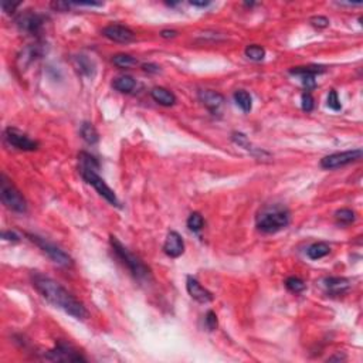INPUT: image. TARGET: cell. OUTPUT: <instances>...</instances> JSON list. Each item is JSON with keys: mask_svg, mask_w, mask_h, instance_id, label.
<instances>
[{"mask_svg": "<svg viewBox=\"0 0 363 363\" xmlns=\"http://www.w3.org/2000/svg\"><path fill=\"white\" fill-rule=\"evenodd\" d=\"M31 283L44 300L62 309L64 312L77 319H85L88 316L87 308L57 281L51 280L40 272H34L31 274Z\"/></svg>", "mask_w": 363, "mask_h": 363, "instance_id": "cell-1", "label": "cell"}, {"mask_svg": "<svg viewBox=\"0 0 363 363\" xmlns=\"http://www.w3.org/2000/svg\"><path fill=\"white\" fill-rule=\"evenodd\" d=\"M291 222V214L281 204H270L257 216V229L262 233H277Z\"/></svg>", "mask_w": 363, "mask_h": 363, "instance_id": "cell-2", "label": "cell"}, {"mask_svg": "<svg viewBox=\"0 0 363 363\" xmlns=\"http://www.w3.org/2000/svg\"><path fill=\"white\" fill-rule=\"evenodd\" d=\"M110 242H111V245L112 248H114V251L115 254L118 255V258L121 260L128 268H129V271L132 272V275L136 278V280H139V281H143V280H148L149 277H151V270L143 264V262L136 257V255H133L123 244H122L115 236H111L110 237Z\"/></svg>", "mask_w": 363, "mask_h": 363, "instance_id": "cell-3", "label": "cell"}, {"mask_svg": "<svg viewBox=\"0 0 363 363\" xmlns=\"http://www.w3.org/2000/svg\"><path fill=\"white\" fill-rule=\"evenodd\" d=\"M0 197L3 204L13 212L24 213L27 210L26 199L4 175H1L0 178Z\"/></svg>", "mask_w": 363, "mask_h": 363, "instance_id": "cell-4", "label": "cell"}, {"mask_svg": "<svg viewBox=\"0 0 363 363\" xmlns=\"http://www.w3.org/2000/svg\"><path fill=\"white\" fill-rule=\"evenodd\" d=\"M78 169H80L82 179L87 182V183H90L91 186H94V189L100 193L107 202H110L111 204H114V206H120V200H118L117 194H115L111 187L104 182V179L100 178L98 171L88 169V168H78Z\"/></svg>", "mask_w": 363, "mask_h": 363, "instance_id": "cell-5", "label": "cell"}, {"mask_svg": "<svg viewBox=\"0 0 363 363\" xmlns=\"http://www.w3.org/2000/svg\"><path fill=\"white\" fill-rule=\"evenodd\" d=\"M27 237H29L36 245H39L41 250L46 252L51 260L56 262V264H59L61 267H71V265H72V260H71L70 255H68L67 252L62 251L60 247H57L56 244L47 242L46 239L39 237V236H36V234H30V233H27Z\"/></svg>", "mask_w": 363, "mask_h": 363, "instance_id": "cell-6", "label": "cell"}, {"mask_svg": "<svg viewBox=\"0 0 363 363\" xmlns=\"http://www.w3.org/2000/svg\"><path fill=\"white\" fill-rule=\"evenodd\" d=\"M49 361H57V362H87V359L77 352L71 345L64 342H59L54 349H51L44 356Z\"/></svg>", "mask_w": 363, "mask_h": 363, "instance_id": "cell-7", "label": "cell"}, {"mask_svg": "<svg viewBox=\"0 0 363 363\" xmlns=\"http://www.w3.org/2000/svg\"><path fill=\"white\" fill-rule=\"evenodd\" d=\"M363 152L362 149H353V151L346 152H338V153H332L325 156L321 161V166L323 169H336V168H342L345 165H349L355 161H359L362 158Z\"/></svg>", "mask_w": 363, "mask_h": 363, "instance_id": "cell-8", "label": "cell"}, {"mask_svg": "<svg viewBox=\"0 0 363 363\" xmlns=\"http://www.w3.org/2000/svg\"><path fill=\"white\" fill-rule=\"evenodd\" d=\"M4 141L7 142L10 146L19 149V151H36L39 148V143L29 138L26 133H23L19 129L14 128H7L4 131Z\"/></svg>", "mask_w": 363, "mask_h": 363, "instance_id": "cell-9", "label": "cell"}, {"mask_svg": "<svg viewBox=\"0 0 363 363\" xmlns=\"http://www.w3.org/2000/svg\"><path fill=\"white\" fill-rule=\"evenodd\" d=\"M102 34L110 39L112 41H117V43H131V41L135 40V33L125 27V26H121V24H111V26H107L104 30H102Z\"/></svg>", "mask_w": 363, "mask_h": 363, "instance_id": "cell-10", "label": "cell"}, {"mask_svg": "<svg viewBox=\"0 0 363 363\" xmlns=\"http://www.w3.org/2000/svg\"><path fill=\"white\" fill-rule=\"evenodd\" d=\"M16 24L19 26V29L27 33H37L43 26V17L37 13L27 10L21 13L16 19Z\"/></svg>", "mask_w": 363, "mask_h": 363, "instance_id": "cell-11", "label": "cell"}, {"mask_svg": "<svg viewBox=\"0 0 363 363\" xmlns=\"http://www.w3.org/2000/svg\"><path fill=\"white\" fill-rule=\"evenodd\" d=\"M186 288H187V293L192 297L193 300H196L197 302L200 303H207L213 301V295L210 291H207L202 284L199 283L196 278L193 277H187V281H186Z\"/></svg>", "mask_w": 363, "mask_h": 363, "instance_id": "cell-12", "label": "cell"}, {"mask_svg": "<svg viewBox=\"0 0 363 363\" xmlns=\"http://www.w3.org/2000/svg\"><path fill=\"white\" fill-rule=\"evenodd\" d=\"M163 251L166 255H169L172 258H178L181 257L183 251H184V242L182 240L181 234L176 232H169L166 242L163 244Z\"/></svg>", "mask_w": 363, "mask_h": 363, "instance_id": "cell-13", "label": "cell"}, {"mask_svg": "<svg viewBox=\"0 0 363 363\" xmlns=\"http://www.w3.org/2000/svg\"><path fill=\"white\" fill-rule=\"evenodd\" d=\"M199 100L203 105L213 114L219 111L224 104V97L222 94L212 90H202L199 91Z\"/></svg>", "mask_w": 363, "mask_h": 363, "instance_id": "cell-14", "label": "cell"}, {"mask_svg": "<svg viewBox=\"0 0 363 363\" xmlns=\"http://www.w3.org/2000/svg\"><path fill=\"white\" fill-rule=\"evenodd\" d=\"M325 291L329 295H343L349 291L351 288V281L343 278V277H329L322 281Z\"/></svg>", "mask_w": 363, "mask_h": 363, "instance_id": "cell-15", "label": "cell"}, {"mask_svg": "<svg viewBox=\"0 0 363 363\" xmlns=\"http://www.w3.org/2000/svg\"><path fill=\"white\" fill-rule=\"evenodd\" d=\"M151 97L155 100V101L158 102V104L163 105V107H172V105H175V102H176L175 94H173L172 91L163 88V87H155V88L151 91Z\"/></svg>", "mask_w": 363, "mask_h": 363, "instance_id": "cell-16", "label": "cell"}, {"mask_svg": "<svg viewBox=\"0 0 363 363\" xmlns=\"http://www.w3.org/2000/svg\"><path fill=\"white\" fill-rule=\"evenodd\" d=\"M232 139L234 143H237L239 146H242V148H244L245 151H248V152H251L252 155H258V156H262V155H267L265 152L264 151H260V149H257V148H254L251 145V142L248 141V138L244 135V133H242V132H233L232 133Z\"/></svg>", "mask_w": 363, "mask_h": 363, "instance_id": "cell-17", "label": "cell"}, {"mask_svg": "<svg viewBox=\"0 0 363 363\" xmlns=\"http://www.w3.org/2000/svg\"><path fill=\"white\" fill-rule=\"evenodd\" d=\"M331 252V247L326 242H313L312 245L308 247L306 254L311 260H319L323 258L325 255H328Z\"/></svg>", "mask_w": 363, "mask_h": 363, "instance_id": "cell-18", "label": "cell"}, {"mask_svg": "<svg viewBox=\"0 0 363 363\" xmlns=\"http://www.w3.org/2000/svg\"><path fill=\"white\" fill-rule=\"evenodd\" d=\"M80 133L81 136H82V139L87 142V143H90V145L97 143L98 139H100L98 131L95 129V126H94L92 123H90V122H84V123L81 125Z\"/></svg>", "mask_w": 363, "mask_h": 363, "instance_id": "cell-19", "label": "cell"}, {"mask_svg": "<svg viewBox=\"0 0 363 363\" xmlns=\"http://www.w3.org/2000/svg\"><path fill=\"white\" fill-rule=\"evenodd\" d=\"M135 84L136 82H135V80L132 78L131 75H121V77L115 78L114 82H112L114 88L120 91V92H131L135 88Z\"/></svg>", "mask_w": 363, "mask_h": 363, "instance_id": "cell-20", "label": "cell"}, {"mask_svg": "<svg viewBox=\"0 0 363 363\" xmlns=\"http://www.w3.org/2000/svg\"><path fill=\"white\" fill-rule=\"evenodd\" d=\"M234 101L244 112H250L252 107L251 95L244 90H239L234 92Z\"/></svg>", "mask_w": 363, "mask_h": 363, "instance_id": "cell-21", "label": "cell"}, {"mask_svg": "<svg viewBox=\"0 0 363 363\" xmlns=\"http://www.w3.org/2000/svg\"><path fill=\"white\" fill-rule=\"evenodd\" d=\"M325 68L323 67H319V65H309V67H294L290 70V72L293 75H297V77H305V75H316V74H321L323 72Z\"/></svg>", "mask_w": 363, "mask_h": 363, "instance_id": "cell-22", "label": "cell"}, {"mask_svg": "<svg viewBox=\"0 0 363 363\" xmlns=\"http://www.w3.org/2000/svg\"><path fill=\"white\" fill-rule=\"evenodd\" d=\"M112 62L118 67V68H131L133 65H136L138 61L135 60L129 54H117L114 56Z\"/></svg>", "mask_w": 363, "mask_h": 363, "instance_id": "cell-23", "label": "cell"}, {"mask_svg": "<svg viewBox=\"0 0 363 363\" xmlns=\"http://www.w3.org/2000/svg\"><path fill=\"white\" fill-rule=\"evenodd\" d=\"M245 56L252 61H261L265 57V50L262 49L261 46L252 44V46H248L245 49Z\"/></svg>", "mask_w": 363, "mask_h": 363, "instance_id": "cell-24", "label": "cell"}, {"mask_svg": "<svg viewBox=\"0 0 363 363\" xmlns=\"http://www.w3.org/2000/svg\"><path fill=\"white\" fill-rule=\"evenodd\" d=\"M285 287H287L290 291L298 294L305 291L306 284L303 283L301 278H298V277H290V278H287V281H285Z\"/></svg>", "mask_w": 363, "mask_h": 363, "instance_id": "cell-25", "label": "cell"}, {"mask_svg": "<svg viewBox=\"0 0 363 363\" xmlns=\"http://www.w3.org/2000/svg\"><path fill=\"white\" fill-rule=\"evenodd\" d=\"M204 226V219L200 213H192L187 219V227L192 230V232H200Z\"/></svg>", "mask_w": 363, "mask_h": 363, "instance_id": "cell-26", "label": "cell"}, {"mask_svg": "<svg viewBox=\"0 0 363 363\" xmlns=\"http://www.w3.org/2000/svg\"><path fill=\"white\" fill-rule=\"evenodd\" d=\"M335 217H336L338 222L349 224V223H352L355 220V212L351 210V209H341V210L335 213Z\"/></svg>", "mask_w": 363, "mask_h": 363, "instance_id": "cell-27", "label": "cell"}, {"mask_svg": "<svg viewBox=\"0 0 363 363\" xmlns=\"http://www.w3.org/2000/svg\"><path fill=\"white\" fill-rule=\"evenodd\" d=\"M77 62H78L77 67H78V70L81 72H85L87 75H92V72H94V70H92V62L88 59H85L84 56H80L77 59Z\"/></svg>", "mask_w": 363, "mask_h": 363, "instance_id": "cell-28", "label": "cell"}, {"mask_svg": "<svg viewBox=\"0 0 363 363\" xmlns=\"http://www.w3.org/2000/svg\"><path fill=\"white\" fill-rule=\"evenodd\" d=\"M328 107L331 110H333V111H339L342 108L341 101H339V97H338V94H336L335 90H331L329 94H328Z\"/></svg>", "mask_w": 363, "mask_h": 363, "instance_id": "cell-29", "label": "cell"}, {"mask_svg": "<svg viewBox=\"0 0 363 363\" xmlns=\"http://www.w3.org/2000/svg\"><path fill=\"white\" fill-rule=\"evenodd\" d=\"M315 107V101L311 92H303L302 94V110L306 112H311Z\"/></svg>", "mask_w": 363, "mask_h": 363, "instance_id": "cell-30", "label": "cell"}, {"mask_svg": "<svg viewBox=\"0 0 363 363\" xmlns=\"http://www.w3.org/2000/svg\"><path fill=\"white\" fill-rule=\"evenodd\" d=\"M309 23L312 24L313 27H316V29H325V27L329 26V20L325 16H315V17H312L309 20Z\"/></svg>", "mask_w": 363, "mask_h": 363, "instance_id": "cell-31", "label": "cell"}, {"mask_svg": "<svg viewBox=\"0 0 363 363\" xmlns=\"http://www.w3.org/2000/svg\"><path fill=\"white\" fill-rule=\"evenodd\" d=\"M206 326H207V329L209 331H214L216 328H217V316H216V313L213 312V311H209V312L206 313Z\"/></svg>", "mask_w": 363, "mask_h": 363, "instance_id": "cell-32", "label": "cell"}, {"mask_svg": "<svg viewBox=\"0 0 363 363\" xmlns=\"http://www.w3.org/2000/svg\"><path fill=\"white\" fill-rule=\"evenodd\" d=\"M301 80H302L303 87L306 88V91L312 90V88H315V85H316V81H315L313 75H305V77H301Z\"/></svg>", "mask_w": 363, "mask_h": 363, "instance_id": "cell-33", "label": "cell"}, {"mask_svg": "<svg viewBox=\"0 0 363 363\" xmlns=\"http://www.w3.org/2000/svg\"><path fill=\"white\" fill-rule=\"evenodd\" d=\"M70 6H71V3H67V1H53V3H51V7L57 11L68 10V7H70Z\"/></svg>", "mask_w": 363, "mask_h": 363, "instance_id": "cell-34", "label": "cell"}, {"mask_svg": "<svg viewBox=\"0 0 363 363\" xmlns=\"http://www.w3.org/2000/svg\"><path fill=\"white\" fill-rule=\"evenodd\" d=\"M1 7H3V11L10 13V11H14L19 7V3H7V1H3L1 3Z\"/></svg>", "mask_w": 363, "mask_h": 363, "instance_id": "cell-35", "label": "cell"}, {"mask_svg": "<svg viewBox=\"0 0 363 363\" xmlns=\"http://www.w3.org/2000/svg\"><path fill=\"white\" fill-rule=\"evenodd\" d=\"M1 237L7 242H19V236L13 232H3L1 233Z\"/></svg>", "mask_w": 363, "mask_h": 363, "instance_id": "cell-36", "label": "cell"}, {"mask_svg": "<svg viewBox=\"0 0 363 363\" xmlns=\"http://www.w3.org/2000/svg\"><path fill=\"white\" fill-rule=\"evenodd\" d=\"M161 36L163 39H171V37H176L178 36V31L175 30H163L161 33Z\"/></svg>", "mask_w": 363, "mask_h": 363, "instance_id": "cell-37", "label": "cell"}, {"mask_svg": "<svg viewBox=\"0 0 363 363\" xmlns=\"http://www.w3.org/2000/svg\"><path fill=\"white\" fill-rule=\"evenodd\" d=\"M143 70L149 71V72H159V67L158 65H153V64H145L143 65Z\"/></svg>", "mask_w": 363, "mask_h": 363, "instance_id": "cell-38", "label": "cell"}, {"mask_svg": "<svg viewBox=\"0 0 363 363\" xmlns=\"http://www.w3.org/2000/svg\"><path fill=\"white\" fill-rule=\"evenodd\" d=\"M192 6H197V7H204L209 4V1H190Z\"/></svg>", "mask_w": 363, "mask_h": 363, "instance_id": "cell-39", "label": "cell"}, {"mask_svg": "<svg viewBox=\"0 0 363 363\" xmlns=\"http://www.w3.org/2000/svg\"><path fill=\"white\" fill-rule=\"evenodd\" d=\"M346 356H332V358H329V361H343Z\"/></svg>", "mask_w": 363, "mask_h": 363, "instance_id": "cell-40", "label": "cell"}]
</instances>
